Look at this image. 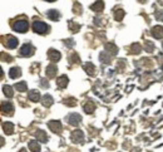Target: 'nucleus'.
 Segmentation results:
<instances>
[{"label": "nucleus", "mask_w": 163, "mask_h": 152, "mask_svg": "<svg viewBox=\"0 0 163 152\" xmlns=\"http://www.w3.org/2000/svg\"><path fill=\"white\" fill-rule=\"evenodd\" d=\"M33 30L38 34H45L49 32V25H46L44 22H40V20H35L33 23Z\"/></svg>", "instance_id": "f257e3e1"}, {"label": "nucleus", "mask_w": 163, "mask_h": 152, "mask_svg": "<svg viewBox=\"0 0 163 152\" xmlns=\"http://www.w3.org/2000/svg\"><path fill=\"white\" fill-rule=\"evenodd\" d=\"M13 29L18 33H25L28 30V20L25 19H20L13 23Z\"/></svg>", "instance_id": "f03ea898"}, {"label": "nucleus", "mask_w": 163, "mask_h": 152, "mask_svg": "<svg viewBox=\"0 0 163 152\" xmlns=\"http://www.w3.org/2000/svg\"><path fill=\"white\" fill-rule=\"evenodd\" d=\"M4 45L7 47V48H10V49H14V48L18 47V44H19V40H18L15 36L13 35H7L4 38Z\"/></svg>", "instance_id": "7ed1b4c3"}, {"label": "nucleus", "mask_w": 163, "mask_h": 152, "mask_svg": "<svg viewBox=\"0 0 163 152\" xmlns=\"http://www.w3.org/2000/svg\"><path fill=\"white\" fill-rule=\"evenodd\" d=\"M34 47L32 45V44H24L23 47H21V49H20V56H23V57H32L33 54H34Z\"/></svg>", "instance_id": "20e7f679"}, {"label": "nucleus", "mask_w": 163, "mask_h": 152, "mask_svg": "<svg viewBox=\"0 0 163 152\" xmlns=\"http://www.w3.org/2000/svg\"><path fill=\"white\" fill-rule=\"evenodd\" d=\"M1 111H3V114H7V116H13L14 106L11 105L10 102H1Z\"/></svg>", "instance_id": "39448f33"}, {"label": "nucleus", "mask_w": 163, "mask_h": 152, "mask_svg": "<svg viewBox=\"0 0 163 152\" xmlns=\"http://www.w3.org/2000/svg\"><path fill=\"white\" fill-rule=\"evenodd\" d=\"M84 139V133L80 130H75L72 133V141L75 142V143H82Z\"/></svg>", "instance_id": "423d86ee"}, {"label": "nucleus", "mask_w": 163, "mask_h": 152, "mask_svg": "<svg viewBox=\"0 0 163 152\" xmlns=\"http://www.w3.org/2000/svg\"><path fill=\"white\" fill-rule=\"evenodd\" d=\"M48 127L50 128V131H53L54 133H60L62 132V123L59 121H50L48 123Z\"/></svg>", "instance_id": "0eeeda50"}, {"label": "nucleus", "mask_w": 163, "mask_h": 152, "mask_svg": "<svg viewBox=\"0 0 163 152\" xmlns=\"http://www.w3.org/2000/svg\"><path fill=\"white\" fill-rule=\"evenodd\" d=\"M68 122L72 125V126H78L80 123V121H82V117L79 116L78 113H72V114H69L68 116Z\"/></svg>", "instance_id": "6e6552de"}, {"label": "nucleus", "mask_w": 163, "mask_h": 152, "mask_svg": "<svg viewBox=\"0 0 163 152\" xmlns=\"http://www.w3.org/2000/svg\"><path fill=\"white\" fill-rule=\"evenodd\" d=\"M60 57H62V54H60L58 50H55V49H49V50H48V58H49L53 63L58 62V60L60 59Z\"/></svg>", "instance_id": "1a4fd4ad"}, {"label": "nucleus", "mask_w": 163, "mask_h": 152, "mask_svg": "<svg viewBox=\"0 0 163 152\" xmlns=\"http://www.w3.org/2000/svg\"><path fill=\"white\" fill-rule=\"evenodd\" d=\"M46 16L49 18L50 20L57 22V20H59V18H60V13L58 10H55V9H50V10L46 11Z\"/></svg>", "instance_id": "9d476101"}, {"label": "nucleus", "mask_w": 163, "mask_h": 152, "mask_svg": "<svg viewBox=\"0 0 163 152\" xmlns=\"http://www.w3.org/2000/svg\"><path fill=\"white\" fill-rule=\"evenodd\" d=\"M90 9L93 11H97V13H100V11L104 9V3L102 1V0H97L94 4L90 5Z\"/></svg>", "instance_id": "9b49d317"}, {"label": "nucleus", "mask_w": 163, "mask_h": 152, "mask_svg": "<svg viewBox=\"0 0 163 152\" xmlns=\"http://www.w3.org/2000/svg\"><path fill=\"white\" fill-rule=\"evenodd\" d=\"M57 72H58V68H57V65H54V64H49L46 67V69H45V73H46V76L48 77H55L57 76Z\"/></svg>", "instance_id": "f8f14e48"}, {"label": "nucleus", "mask_w": 163, "mask_h": 152, "mask_svg": "<svg viewBox=\"0 0 163 152\" xmlns=\"http://www.w3.org/2000/svg\"><path fill=\"white\" fill-rule=\"evenodd\" d=\"M35 137H37V141H40V142H43V143H46V142H48L46 133H45L44 131H41V130H38L37 132H35Z\"/></svg>", "instance_id": "ddd939ff"}, {"label": "nucleus", "mask_w": 163, "mask_h": 152, "mask_svg": "<svg viewBox=\"0 0 163 152\" xmlns=\"http://www.w3.org/2000/svg\"><path fill=\"white\" fill-rule=\"evenodd\" d=\"M152 35H153V38L156 39H162L163 38V27H154L152 29Z\"/></svg>", "instance_id": "4468645a"}, {"label": "nucleus", "mask_w": 163, "mask_h": 152, "mask_svg": "<svg viewBox=\"0 0 163 152\" xmlns=\"http://www.w3.org/2000/svg\"><path fill=\"white\" fill-rule=\"evenodd\" d=\"M57 86L59 88H65L68 86V77L67 76H60L59 78H57Z\"/></svg>", "instance_id": "2eb2a0df"}, {"label": "nucleus", "mask_w": 163, "mask_h": 152, "mask_svg": "<svg viewBox=\"0 0 163 152\" xmlns=\"http://www.w3.org/2000/svg\"><path fill=\"white\" fill-rule=\"evenodd\" d=\"M54 103V99H53V97L52 96H49V94H45V96H43V98H41V105H43L44 107H50Z\"/></svg>", "instance_id": "dca6fc26"}, {"label": "nucleus", "mask_w": 163, "mask_h": 152, "mask_svg": "<svg viewBox=\"0 0 163 152\" xmlns=\"http://www.w3.org/2000/svg\"><path fill=\"white\" fill-rule=\"evenodd\" d=\"M28 97H29V99L32 102H38L40 99V93H39V90L33 89V90H30V92H29Z\"/></svg>", "instance_id": "f3484780"}, {"label": "nucleus", "mask_w": 163, "mask_h": 152, "mask_svg": "<svg viewBox=\"0 0 163 152\" xmlns=\"http://www.w3.org/2000/svg\"><path fill=\"white\" fill-rule=\"evenodd\" d=\"M95 109V103L93 101H87V103L84 105V111L86 113H93V111Z\"/></svg>", "instance_id": "a211bd4d"}, {"label": "nucleus", "mask_w": 163, "mask_h": 152, "mask_svg": "<svg viewBox=\"0 0 163 152\" xmlns=\"http://www.w3.org/2000/svg\"><path fill=\"white\" fill-rule=\"evenodd\" d=\"M21 76V70L20 68H18V67H14V68H11L9 70V77L13 78V79H15V78H19Z\"/></svg>", "instance_id": "6ab92c4d"}, {"label": "nucleus", "mask_w": 163, "mask_h": 152, "mask_svg": "<svg viewBox=\"0 0 163 152\" xmlns=\"http://www.w3.org/2000/svg\"><path fill=\"white\" fill-rule=\"evenodd\" d=\"M83 68H84V70H86L89 76H94V70H95V67L93 65V63H90V62H87L86 64L83 65Z\"/></svg>", "instance_id": "aec40b11"}, {"label": "nucleus", "mask_w": 163, "mask_h": 152, "mask_svg": "<svg viewBox=\"0 0 163 152\" xmlns=\"http://www.w3.org/2000/svg\"><path fill=\"white\" fill-rule=\"evenodd\" d=\"M3 130L7 135H11L14 132V125L10 123V122H4L3 123Z\"/></svg>", "instance_id": "412c9836"}, {"label": "nucleus", "mask_w": 163, "mask_h": 152, "mask_svg": "<svg viewBox=\"0 0 163 152\" xmlns=\"http://www.w3.org/2000/svg\"><path fill=\"white\" fill-rule=\"evenodd\" d=\"M105 50H107L108 53H111L112 56H116V54L118 53V48L114 45L113 43H108V44L105 45Z\"/></svg>", "instance_id": "4be33fe9"}, {"label": "nucleus", "mask_w": 163, "mask_h": 152, "mask_svg": "<svg viewBox=\"0 0 163 152\" xmlns=\"http://www.w3.org/2000/svg\"><path fill=\"white\" fill-rule=\"evenodd\" d=\"M28 146H29V150L32 152H39L40 151V145L37 141H30Z\"/></svg>", "instance_id": "5701e85b"}, {"label": "nucleus", "mask_w": 163, "mask_h": 152, "mask_svg": "<svg viewBox=\"0 0 163 152\" xmlns=\"http://www.w3.org/2000/svg\"><path fill=\"white\" fill-rule=\"evenodd\" d=\"M124 10L123 9H117L116 11H114V18H116L117 22H122L123 18H124Z\"/></svg>", "instance_id": "b1692460"}, {"label": "nucleus", "mask_w": 163, "mask_h": 152, "mask_svg": "<svg viewBox=\"0 0 163 152\" xmlns=\"http://www.w3.org/2000/svg\"><path fill=\"white\" fill-rule=\"evenodd\" d=\"M3 90H4V94L8 97V98H11L14 96V92H13V88L10 86H4L3 87Z\"/></svg>", "instance_id": "393cba45"}, {"label": "nucleus", "mask_w": 163, "mask_h": 152, "mask_svg": "<svg viewBox=\"0 0 163 152\" xmlns=\"http://www.w3.org/2000/svg\"><path fill=\"white\" fill-rule=\"evenodd\" d=\"M14 88L16 90H19V92H25L27 90V82H19V83H16Z\"/></svg>", "instance_id": "a878e982"}, {"label": "nucleus", "mask_w": 163, "mask_h": 152, "mask_svg": "<svg viewBox=\"0 0 163 152\" xmlns=\"http://www.w3.org/2000/svg\"><path fill=\"white\" fill-rule=\"evenodd\" d=\"M69 29L72 30L73 33H77V32H79V29H80V25L79 24H77V23H74V22H69Z\"/></svg>", "instance_id": "bb28decb"}, {"label": "nucleus", "mask_w": 163, "mask_h": 152, "mask_svg": "<svg viewBox=\"0 0 163 152\" xmlns=\"http://www.w3.org/2000/svg\"><path fill=\"white\" fill-rule=\"evenodd\" d=\"M64 105H67L68 107H74V106H77V99L73 98V97H70V98L64 99Z\"/></svg>", "instance_id": "cd10ccee"}, {"label": "nucleus", "mask_w": 163, "mask_h": 152, "mask_svg": "<svg viewBox=\"0 0 163 152\" xmlns=\"http://www.w3.org/2000/svg\"><path fill=\"white\" fill-rule=\"evenodd\" d=\"M131 49H132V53H133V54H139V53L142 52V48H141V45L138 44V43H134V44H132Z\"/></svg>", "instance_id": "c85d7f7f"}, {"label": "nucleus", "mask_w": 163, "mask_h": 152, "mask_svg": "<svg viewBox=\"0 0 163 152\" xmlns=\"http://www.w3.org/2000/svg\"><path fill=\"white\" fill-rule=\"evenodd\" d=\"M154 16H156L157 20L162 22V20H163V10H162V9H157L156 13H154Z\"/></svg>", "instance_id": "c756f323"}, {"label": "nucleus", "mask_w": 163, "mask_h": 152, "mask_svg": "<svg viewBox=\"0 0 163 152\" xmlns=\"http://www.w3.org/2000/svg\"><path fill=\"white\" fill-rule=\"evenodd\" d=\"M105 54H107V52H103V53H100V56H99V59L102 60L103 63H109L111 62V59H109V57H105Z\"/></svg>", "instance_id": "7c9ffc66"}, {"label": "nucleus", "mask_w": 163, "mask_h": 152, "mask_svg": "<svg viewBox=\"0 0 163 152\" xmlns=\"http://www.w3.org/2000/svg\"><path fill=\"white\" fill-rule=\"evenodd\" d=\"M146 49H147V52H153L154 50V44L152 43V42L146 40Z\"/></svg>", "instance_id": "2f4dec72"}, {"label": "nucleus", "mask_w": 163, "mask_h": 152, "mask_svg": "<svg viewBox=\"0 0 163 152\" xmlns=\"http://www.w3.org/2000/svg\"><path fill=\"white\" fill-rule=\"evenodd\" d=\"M70 62L72 63H79V56H77V53H73L72 54V57H70Z\"/></svg>", "instance_id": "473e14b6"}, {"label": "nucleus", "mask_w": 163, "mask_h": 152, "mask_svg": "<svg viewBox=\"0 0 163 152\" xmlns=\"http://www.w3.org/2000/svg\"><path fill=\"white\" fill-rule=\"evenodd\" d=\"M40 84H41V87H44V88L49 87V83H48L46 79H40Z\"/></svg>", "instance_id": "72a5a7b5"}, {"label": "nucleus", "mask_w": 163, "mask_h": 152, "mask_svg": "<svg viewBox=\"0 0 163 152\" xmlns=\"http://www.w3.org/2000/svg\"><path fill=\"white\" fill-rule=\"evenodd\" d=\"M19 152H27V150H25V148H21Z\"/></svg>", "instance_id": "f704fd0d"}, {"label": "nucleus", "mask_w": 163, "mask_h": 152, "mask_svg": "<svg viewBox=\"0 0 163 152\" xmlns=\"http://www.w3.org/2000/svg\"><path fill=\"white\" fill-rule=\"evenodd\" d=\"M139 3H146V0H138Z\"/></svg>", "instance_id": "c9c22d12"}, {"label": "nucleus", "mask_w": 163, "mask_h": 152, "mask_svg": "<svg viewBox=\"0 0 163 152\" xmlns=\"http://www.w3.org/2000/svg\"><path fill=\"white\" fill-rule=\"evenodd\" d=\"M46 1H50L52 3V1H55V0H46Z\"/></svg>", "instance_id": "e433bc0d"}]
</instances>
